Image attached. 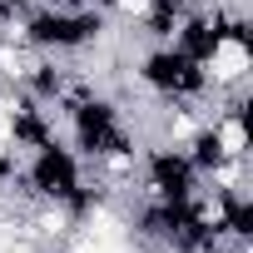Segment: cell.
<instances>
[{
	"instance_id": "6da1fadb",
	"label": "cell",
	"mask_w": 253,
	"mask_h": 253,
	"mask_svg": "<svg viewBox=\"0 0 253 253\" xmlns=\"http://www.w3.org/2000/svg\"><path fill=\"white\" fill-rule=\"evenodd\" d=\"M248 75H253V50L243 45V35H218L213 45H209V55L199 60V80L209 84V89H223L233 104L248 94Z\"/></svg>"
},
{
	"instance_id": "7a4b0ae2",
	"label": "cell",
	"mask_w": 253,
	"mask_h": 253,
	"mask_svg": "<svg viewBox=\"0 0 253 253\" xmlns=\"http://www.w3.org/2000/svg\"><path fill=\"white\" fill-rule=\"evenodd\" d=\"M204 134L213 139V159H248V124L238 109H223L218 119H209Z\"/></svg>"
},
{
	"instance_id": "3957f363",
	"label": "cell",
	"mask_w": 253,
	"mask_h": 253,
	"mask_svg": "<svg viewBox=\"0 0 253 253\" xmlns=\"http://www.w3.org/2000/svg\"><path fill=\"white\" fill-rule=\"evenodd\" d=\"M109 10H114L119 25H144V20H154L159 0H109Z\"/></svg>"
},
{
	"instance_id": "277c9868",
	"label": "cell",
	"mask_w": 253,
	"mask_h": 253,
	"mask_svg": "<svg viewBox=\"0 0 253 253\" xmlns=\"http://www.w3.org/2000/svg\"><path fill=\"white\" fill-rule=\"evenodd\" d=\"M10 5H20V10H40L45 0H10Z\"/></svg>"
}]
</instances>
